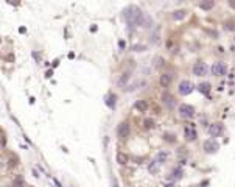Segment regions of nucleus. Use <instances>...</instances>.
I'll use <instances>...</instances> for the list:
<instances>
[{
    "label": "nucleus",
    "mask_w": 235,
    "mask_h": 187,
    "mask_svg": "<svg viewBox=\"0 0 235 187\" xmlns=\"http://www.w3.org/2000/svg\"><path fill=\"white\" fill-rule=\"evenodd\" d=\"M142 16H143V13H142L140 8L135 6V5H131V6H128L126 9L123 11V17H125V20H126L129 25H135V24L139 25Z\"/></svg>",
    "instance_id": "f257e3e1"
},
{
    "label": "nucleus",
    "mask_w": 235,
    "mask_h": 187,
    "mask_svg": "<svg viewBox=\"0 0 235 187\" xmlns=\"http://www.w3.org/2000/svg\"><path fill=\"white\" fill-rule=\"evenodd\" d=\"M179 115H181L182 119H192L195 117V108L192 104H181L179 106Z\"/></svg>",
    "instance_id": "f03ea898"
},
{
    "label": "nucleus",
    "mask_w": 235,
    "mask_h": 187,
    "mask_svg": "<svg viewBox=\"0 0 235 187\" xmlns=\"http://www.w3.org/2000/svg\"><path fill=\"white\" fill-rule=\"evenodd\" d=\"M193 89H195V86L190 83V81H187V80L181 81V83H179V87H178V91H179L181 95H188V94L193 92Z\"/></svg>",
    "instance_id": "7ed1b4c3"
},
{
    "label": "nucleus",
    "mask_w": 235,
    "mask_h": 187,
    "mask_svg": "<svg viewBox=\"0 0 235 187\" xmlns=\"http://www.w3.org/2000/svg\"><path fill=\"white\" fill-rule=\"evenodd\" d=\"M226 72H227V65L224 63H215L212 65V73L215 76H223L226 75Z\"/></svg>",
    "instance_id": "20e7f679"
},
{
    "label": "nucleus",
    "mask_w": 235,
    "mask_h": 187,
    "mask_svg": "<svg viewBox=\"0 0 235 187\" xmlns=\"http://www.w3.org/2000/svg\"><path fill=\"white\" fill-rule=\"evenodd\" d=\"M118 137L120 139H126V137L129 136V133H131V128H129V125L126 123V122H122L118 125Z\"/></svg>",
    "instance_id": "39448f33"
},
{
    "label": "nucleus",
    "mask_w": 235,
    "mask_h": 187,
    "mask_svg": "<svg viewBox=\"0 0 235 187\" xmlns=\"http://www.w3.org/2000/svg\"><path fill=\"white\" fill-rule=\"evenodd\" d=\"M193 73H195L196 76H204V75H207V65H206L204 63H196V64L193 65Z\"/></svg>",
    "instance_id": "423d86ee"
},
{
    "label": "nucleus",
    "mask_w": 235,
    "mask_h": 187,
    "mask_svg": "<svg viewBox=\"0 0 235 187\" xmlns=\"http://www.w3.org/2000/svg\"><path fill=\"white\" fill-rule=\"evenodd\" d=\"M162 101H163V104H165L167 108H174V106H176V100H174V97L171 95V94H168V92H165L162 95Z\"/></svg>",
    "instance_id": "0eeeda50"
},
{
    "label": "nucleus",
    "mask_w": 235,
    "mask_h": 187,
    "mask_svg": "<svg viewBox=\"0 0 235 187\" xmlns=\"http://www.w3.org/2000/svg\"><path fill=\"white\" fill-rule=\"evenodd\" d=\"M218 148H220V145H218L214 139H209V140L204 142V150H206L207 153H215Z\"/></svg>",
    "instance_id": "6e6552de"
},
{
    "label": "nucleus",
    "mask_w": 235,
    "mask_h": 187,
    "mask_svg": "<svg viewBox=\"0 0 235 187\" xmlns=\"http://www.w3.org/2000/svg\"><path fill=\"white\" fill-rule=\"evenodd\" d=\"M221 131H223V125L221 123H212L209 126V134L212 137H218L221 134Z\"/></svg>",
    "instance_id": "1a4fd4ad"
},
{
    "label": "nucleus",
    "mask_w": 235,
    "mask_h": 187,
    "mask_svg": "<svg viewBox=\"0 0 235 187\" xmlns=\"http://www.w3.org/2000/svg\"><path fill=\"white\" fill-rule=\"evenodd\" d=\"M184 136H185V139H187L188 142H192V140H196L198 133H196V129L192 128V126H187V128L184 129Z\"/></svg>",
    "instance_id": "9d476101"
},
{
    "label": "nucleus",
    "mask_w": 235,
    "mask_h": 187,
    "mask_svg": "<svg viewBox=\"0 0 235 187\" xmlns=\"http://www.w3.org/2000/svg\"><path fill=\"white\" fill-rule=\"evenodd\" d=\"M139 25L140 27H143V28H151L153 25V19H151V16H148V14H143L142 16V19H140V22H139Z\"/></svg>",
    "instance_id": "9b49d317"
},
{
    "label": "nucleus",
    "mask_w": 235,
    "mask_h": 187,
    "mask_svg": "<svg viewBox=\"0 0 235 187\" xmlns=\"http://www.w3.org/2000/svg\"><path fill=\"white\" fill-rule=\"evenodd\" d=\"M171 80H173V76L170 73H163V75H160L159 83H160L162 87H168V86H170V83H171Z\"/></svg>",
    "instance_id": "f8f14e48"
},
{
    "label": "nucleus",
    "mask_w": 235,
    "mask_h": 187,
    "mask_svg": "<svg viewBox=\"0 0 235 187\" xmlns=\"http://www.w3.org/2000/svg\"><path fill=\"white\" fill-rule=\"evenodd\" d=\"M214 6H215L214 0H201V3H199V8L204 9V11H210Z\"/></svg>",
    "instance_id": "ddd939ff"
},
{
    "label": "nucleus",
    "mask_w": 235,
    "mask_h": 187,
    "mask_svg": "<svg viewBox=\"0 0 235 187\" xmlns=\"http://www.w3.org/2000/svg\"><path fill=\"white\" fill-rule=\"evenodd\" d=\"M185 16H187V11H185V9H178V11H174V13L171 14V17L174 20H182Z\"/></svg>",
    "instance_id": "4468645a"
},
{
    "label": "nucleus",
    "mask_w": 235,
    "mask_h": 187,
    "mask_svg": "<svg viewBox=\"0 0 235 187\" xmlns=\"http://www.w3.org/2000/svg\"><path fill=\"white\" fill-rule=\"evenodd\" d=\"M135 109L140 112H145L146 109H148V103H146L145 100H139L137 103H135Z\"/></svg>",
    "instance_id": "2eb2a0df"
},
{
    "label": "nucleus",
    "mask_w": 235,
    "mask_h": 187,
    "mask_svg": "<svg viewBox=\"0 0 235 187\" xmlns=\"http://www.w3.org/2000/svg\"><path fill=\"white\" fill-rule=\"evenodd\" d=\"M182 168L181 167H176V168H173V172H171V178L174 179V181H178V179H181L182 178Z\"/></svg>",
    "instance_id": "dca6fc26"
},
{
    "label": "nucleus",
    "mask_w": 235,
    "mask_h": 187,
    "mask_svg": "<svg viewBox=\"0 0 235 187\" xmlns=\"http://www.w3.org/2000/svg\"><path fill=\"white\" fill-rule=\"evenodd\" d=\"M157 170H159V162H157V159H154V161H151L150 162V165H148V172L150 173H157Z\"/></svg>",
    "instance_id": "f3484780"
},
{
    "label": "nucleus",
    "mask_w": 235,
    "mask_h": 187,
    "mask_svg": "<svg viewBox=\"0 0 235 187\" xmlns=\"http://www.w3.org/2000/svg\"><path fill=\"white\" fill-rule=\"evenodd\" d=\"M117 162L120 165H126L128 164V155H125V153H117Z\"/></svg>",
    "instance_id": "a211bd4d"
},
{
    "label": "nucleus",
    "mask_w": 235,
    "mask_h": 187,
    "mask_svg": "<svg viewBox=\"0 0 235 187\" xmlns=\"http://www.w3.org/2000/svg\"><path fill=\"white\" fill-rule=\"evenodd\" d=\"M156 159H157V162H159V164H163V162H167V159H168V153L162 150V151H159V153H157Z\"/></svg>",
    "instance_id": "6ab92c4d"
},
{
    "label": "nucleus",
    "mask_w": 235,
    "mask_h": 187,
    "mask_svg": "<svg viewBox=\"0 0 235 187\" xmlns=\"http://www.w3.org/2000/svg\"><path fill=\"white\" fill-rule=\"evenodd\" d=\"M198 89H199V92H203V94H209L210 92V84L209 83H201L198 86Z\"/></svg>",
    "instance_id": "aec40b11"
},
{
    "label": "nucleus",
    "mask_w": 235,
    "mask_h": 187,
    "mask_svg": "<svg viewBox=\"0 0 235 187\" xmlns=\"http://www.w3.org/2000/svg\"><path fill=\"white\" fill-rule=\"evenodd\" d=\"M153 61H154V67H157V69H160L162 65H163V59H162L160 56H156Z\"/></svg>",
    "instance_id": "412c9836"
},
{
    "label": "nucleus",
    "mask_w": 235,
    "mask_h": 187,
    "mask_svg": "<svg viewBox=\"0 0 235 187\" xmlns=\"http://www.w3.org/2000/svg\"><path fill=\"white\" fill-rule=\"evenodd\" d=\"M143 126H145V128H148V129L153 128V126H154V120H153V119H145Z\"/></svg>",
    "instance_id": "4be33fe9"
},
{
    "label": "nucleus",
    "mask_w": 235,
    "mask_h": 187,
    "mask_svg": "<svg viewBox=\"0 0 235 187\" xmlns=\"http://www.w3.org/2000/svg\"><path fill=\"white\" fill-rule=\"evenodd\" d=\"M106 103H107L111 108H114V106H115V95H114V94H111V95H109V100H106Z\"/></svg>",
    "instance_id": "5701e85b"
},
{
    "label": "nucleus",
    "mask_w": 235,
    "mask_h": 187,
    "mask_svg": "<svg viewBox=\"0 0 235 187\" xmlns=\"http://www.w3.org/2000/svg\"><path fill=\"white\" fill-rule=\"evenodd\" d=\"M14 187H24V181H22V178H16Z\"/></svg>",
    "instance_id": "b1692460"
},
{
    "label": "nucleus",
    "mask_w": 235,
    "mask_h": 187,
    "mask_svg": "<svg viewBox=\"0 0 235 187\" xmlns=\"http://www.w3.org/2000/svg\"><path fill=\"white\" fill-rule=\"evenodd\" d=\"M133 50H135V52H143V50H145V45H133Z\"/></svg>",
    "instance_id": "393cba45"
},
{
    "label": "nucleus",
    "mask_w": 235,
    "mask_h": 187,
    "mask_svg": "<svg viewBox=\"0 0 235 187\" xmlns=\"http://www.w3.org/2000/svg\"><path fill=\"white\" fill-rule=\"evenodd\" d=\"M128 78H129V73H125V75H123V78L120 80L118 83H120V84H125V83H126V80H128Z\"/></svg>",
    "instance_id": "a878e982"
},
{
    "label": "nucleus",
    "mask_w": 235,
    "mask_h": 187,
    "mask_svg": "<svg viewBox=\"0 0 235 187\" xmlns=\"http://www.w3.org/2000/svg\"><path fill=\"white\" fill-rule=\"evenodd\" d=\"M163 137H165V140H170V142H174V140H176V139H174V136H173V134H165Z\"/></svg>",
    "instance_id": "bb28decb"
},
{
    "label": "nucleus",
    "mask_w": 235,
    "mask_h": 187,
    "mask_svg": "<svg viewBox=\"0 0 235 187\" xmlns=\"http://www.w3.org/2000/svg\"><path fill=\"white\" fill-rule=\"evenodd\" d=\"M33 56H34V59L37 63H41V55L39 53H36V52H33Z\"/></svg>",
    "instance_id": "cd10ccee"
},
{
    "label": "nucleus",
    "mask_w": 235,
    "mask_h": 187,
    "mask_svg": "<svg viewBox=\"0 0 235 187\" xmlns=\"http://www.w3.org/2000/svg\"><path fill=\"white\" fill-rule=\"evenodd\" d=\"M229 5H231V8L235 9V0H229Z\"/></svg>",
    "instance_id": "c85d7f7f"
},
{
    "label": "nucleus",
    "mask_w": 235,
    "mask_h": 187,
    "mask_svg": "<svg viewBox=\"0 0 235 187\" xmlns=\"http://www.w3.org/2000/svg\"><path fill=\"white\" fill-rule=\"evenodd\" d=\"M8 2H9L11 5H19V2H17V0H8Z\"/></svg>",
    "instance_id": "c756f323"
},
{
    "label": "nucleus",
    "mask_w": 235,
    "mask_h": 187,
    "mask_svg": "<svg viewBox=\"0 0 235 187\" xmlns=\"http://www.w3.org/2000/svg\"><path fill=\"white\" fill-rule=\"evenodd\" d=\"M45 76H47V78H50V76H52V70H48V72L45 73Z\"/></svg>",
    "instance_id": "7c9ffc66"
},
{
    "label": "nucleus",
    "mask_w": 235,
    "mask_h": 187,
    "mask_svg": "<svg viewBox=\"0 0 235 187\" xmlns=\"http://www.w3.org/2000/svg\"><path fill=\"white\" fill-rule=\"evenodd\" d=\"M165 187H174V186H173V184L170 183V184H165Z\"/></svg>",
    "instance_id": "2f4dec72"
}]
</instances>
